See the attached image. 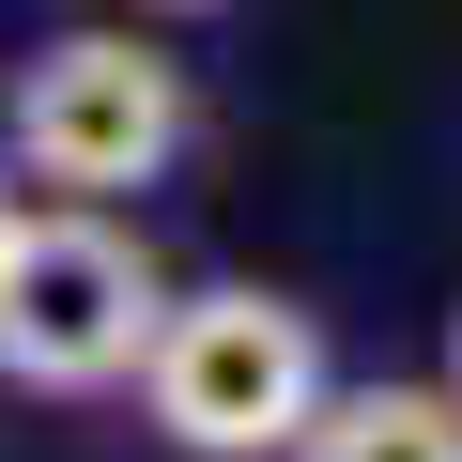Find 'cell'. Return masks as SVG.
<instances>
[{
	"label": "cell",
	"mask_w": 462,
	"mask_h": 462,
	"mask_svg": "<svg viewBox=\"0 0 462 462\" xmlns=\"http://www.w3.org/2000/svg\"><path fill=\"white\" fill-rule=\"evenodd\" d=\"M324 324L263 278H200L170 293L154 355H139V416L170 462H293V431L324 416Z\"/></svg>",
	"instance_id": "6da1fadb"
},
{
	"label": "cell",
	"mask_w": 462,
	"mask_h": 462,
	"mask_svg": "<svg viewBox=\"0 0 462 462\" xmlns=\"http://www.w3.org/2000/svg\"><path fill=\"white\" fill-rule=\"evenodd\" d=\"M154 324H170V278H154V247H139L124 216L47 200V216L0 231V385L108 401V385H139Z\"/></svg>",
	"instance_id": "7a4b0ae2"
},
{
	"label": "cell",
	"mask_w": 462,
	"mask_h": 462,
	"mask_svg": "<svg viewBox=\"0 0 462 462\" xmlns=\"http://www.w3.org/2000/svg\"><path fill=\"white\" fill-rule=\"evenodd\" d=\"M185 62L170 47H139V32H47L32 62H16V108H0V139H16V170L47 185V200H139V185H170L185 170Z\"/></svg>",
	"instance_id": "3957f363"
},
{
	"label": "cell",
	"mask_w": 462,
	"mask_h": 462,
	"mask_svg": "<svg viewBox=\"0 0 462 462\" xmlns=\"http://www.w3.org/2000/svg\"><path fill=\"white\" fill-rule=\"evenodd\" d=\"M293 462H462V401L447 385H324Z\"/></svg>",
	"instance_id": "277c9868"
},
{
	"label": "cell",
	"mask_w": 462,
	"mask_h": 462,
	"mask_svg": "<svg viewBox=\"0 0 462 462\" xmlns=\"http://www.w3.org/2000/svg\"><path fill=\"white\" fill-rule=\"evenodd\" d=\"M447 401H462V309H447Z\"/></svg>",
	"instance_id": "5b68a950"
},
{
	"label": "cell",
	"mask_w": 462,
	"mask_h": 462,
	"mask_svg": "<svg viewBox=\"0 0 462 462\" xmlns=\"http://www.w3.org/2000/svg\"><path fill=\"white\" fill-rule=\"evenodd\" d=\"M0 231H16V170H0Z\"/></svg>",
	"instance_id": "8992f818"
},
{
	"label": "cell",
	"mask_w": 462,
	"mask_h": 462,
	"mask_svg": "<svg viewBox=\"0 0 462 462\" xmlns=\"http://www.w3.org/2000/svg\"><path fill=\"white\" fill-rule=\"evenodd\" d=\"M154 16H216V0H154Z\"/></svg>",
	"instance_id": "52a82bcc"
}]
</instances>
